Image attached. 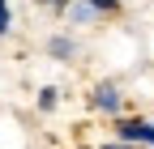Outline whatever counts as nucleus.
<instances>
[{
	"label": "nucleus",
	"instance_id": "f257e3e1",
	"mask_svg": "<svg viewBox=\"0 0 154 149\" xmlns=\"http://www.w3.org/2000/svg\"><path fill=\"white\" fill-rule=\"evenodd\" d=\"M120 141H146V145H154V124L150 119H120Z\"/></svg>",
	"mask_w": 154,
	"mask_h": 149
},
{
	"label": "nucleus",
	"instance_id": "f03ea898",
	"mask_svg": "<svg viewBox=\"0 0 154 149\" xmlns=\"http://www.w3.org/2000/svg\"><path fill=\"white\" fill-rule=\"evenodd\" d=\"M94 107L107 111V115H116V111H120V89H116V85H99V89H94Z\"/></svg>",
	"mask_w": 154,
	"mask_h": 149
},
{
	"label": "nucleus",
	"instance_id": "7ed1b4c3",
	"mask_svg": "<svg viewBox=\"0 0 154 149\" xmlns=\"http://www.w3.org/2000/svg\"><path fill=\"white\" fill-rule=\"evenodd\" d=\"M56 98H60V94H56V89L47 85L43 94H38V111H51V107H56Z\"/></svg>",
	"mask_w": 154,
	"mask_h": 149
},
{
	"label": "nucleus",
	"instance_id": "20e7f679",
	"mask_svg": "<svg viewBox=\"0 0 154 149\" xmlns=\"http://www.w3.org/2000/svg\"><path fill=\"white\" fill-rule=\"evenodd\" d=\"M51 55H60V60L73 55V43H69V39H51Z\"/></svg>",
	"mask_w": 154,
	"mask_h": 149
},
{
	"label": "nucleus",
	"instance_id": "39448f33",
	"mask_svg": "<svg viewBox=\"0 0 154 149\" xmlns=\"http://www.w3.org/2000/svg\"><path fill=\"white\" fill-rule=\"evenodd\" d=\"M9 22H13L9 17V0H0V34H9Z\"/></svg>",
	"mask_w": 154,
	"mask_h": 149
},
{
	"label": "nucleus",
	"instance_id": "423d86ee",
	"mask_svg": "<svg viewBox=\"0 0 154 149\" xmlns=\"http://www.w3.org/2000/svg\"><path fill=\"white\" fill-rule=\"evenodd\" d=\"M90 4H94V9H99V13H111L116 4H120V0H90Z\"/></svg>",
	"mask_w": 154,
	"mask_h": 149
},
{
	"label": "nucleus",
	"instance_id": "0eeeda50",
	"mask_svg": "<svg viewBox=\"0 0 154 149\" xmlns=\"http://www.w3.org/2000/svg\"><path fill=\"white\" fill-rule=\"evenodd\" d=\"M43 4H56V9H64V4H69V0H43Z\"/></svg>",
	"mask_w": 154,
	"mask_h": 149
},
{
	"label": "nucleus",
	"instance_id": "6e6552de",
	"mask_svg": "<svg viewBox=\"0 0 154 149\" xmlns=\"http://www.w3.org/2000/svg\"><path fill=\"white\" fill-rule=\"evenodd\" d=\"M103 149H128V141H124V145H103Z\"/></svg>",
	"mask_w": 154,
	"mask_h": 149
}]
</instances>
